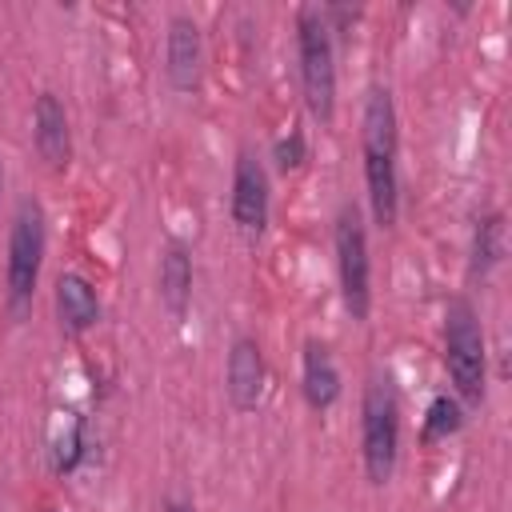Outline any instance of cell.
<instances>
[{
    "label": "cell",
    "instance_id": "cell-1",
    "mask_svg": "<svg viewBox=\"0 0 512 512\" xmlns=\"http://www.w3.org/2000/svg\"><path fill=\"white\" fill-rule=\"evenodd\" d=\"M360 156H364V192L372 220L392 228L400 216V132H396V100L384 84H372L360 112Z\"/></svg>",
    "mask_w": 512,
    "mask_h": 512
},
{
    "label": "cell",
    "instance_id": "cell-2",
    "mask_svg": "<svg viewBox=\"0 0 512 512\" xmlns=\"http://www.w3.org/2000/svg\"><path fill=\"white\" fill-rule=\"evenodd\" d=\"M296 60H300V88L304 104L316 124L336 120V44H332V20L320 4L296 8Z\"/></svg>",
    "mask_w": 512,
    "mask_h": 512
},
{
    "label": "cell",
    "instance_id": "cell-3",
    "mask_svg": "<svg viewBox=\"0 0 512 512\" xmlns=\"http://www.w3.org/2000/svg\"><path fill=\"white\" fill-rule=\"evenodd\" d=\"M444 368L452 376L456 400L464 408H480L488 380V348H484L480 312L468 296H452L444 304Z\"/></svg>",
    "mask_w": 512,
    "mask_h": 512
},
{
    "label": "cell",
    "instance_id": "cell-4",
    "mask_svg": "<svg viewBox=\"0 0 512 512\" xmlns=\"http://www.w3.org/2000/svg\"><path fill=\"white\" fill-rule=\"evenodd\" d=\"M360 460L368 484L384 488L400 460V400L388 376H372L360 396Z\"/></svg>",
    "mask_w": 512,
    "mask_h": 512
},
{
    "label": "cell",
    "instance_id": "cell-5",
    "mask_svg": "<svg viewBox=\"0 0 512 512\" xmlns=\"http://www.w3.org/2000/svg\"><path fill=\"white\" fill-rule=\"evenodd\" d=\"M44 252H48V220L44 208L36 200H20L12 228H8V260H4V300L12 308V316H24L36 284H40V268H44Z\"/></svg>",
    "mask_w": 512,
    "mask_h": 512
},
{
    "label": "cell",
    "instance_id": "cell-6",
    "mask_svg": "<svg viewBox=\"0 0 512 512\" xmlns=\"http://www.w3.org/2000/svg\"><path fill=\"white\" fill-rule=\"evenodd\" d=\"M332 248H336V280L344 308L356 324L372 312V252H368V228L356 204H344L332 224Z\"/></svg>",
    "mask_w": 512,
    "mask_h": 512
},
{
    "label": "cell",
    "instance_id": "cell-7",
    "mask_svg": "<svg viewBox=\"0 0 512 512\" xmlns=\"http://www.w3.org/2000/svg\"><path fill=\"white\" fill-rule=\"evenodd\" d=\"M228 212L232 224L244 236H260L268 228V212H272V188H268V168L256 152L240 148L236 164H232V196H228Z\"/></svg>",
    "mask_w": 512,
    "mask_h": 512
},
{
    "label": "cell",
    "instance_id": "cell-8",
    "mask_svg": "<svg viewBox=\"0 0 512 512\" xmlns=\"http://www.w3.org/2000/svg\"><path fill=\"white\" fill-rule=\"evenodd\" d=\"M264 384H268V368H264V352L252 336H236L228 348V364H224V392L228 404L236 412H256L264 400Z\"/></svg>",
    "mask_w": 512,
    "mask_h": 512
},
{
    "label": "cell",
    "instance_id": "cell-9",
    "mask_svg": "<svg viewBox=\"0 0 512 512\" xmlns=\"http://www.w3.org/2000/svg\"><path fill=\"white\" fill-rule=\"evenodd\" d=\"M200 72H204V40H200V28L192 16L176 12L168 20V32H164V76L176 92H196L200 84Z\"/></svg>",
    "mask_w": 512,
    "mask_h": 512
},
{
    "label": "cell",
    "instance_id": "cell-10",
    "mask_svg": "<svg viewBox=\"0 0 512 512\" xmlns=\"http://www.w3.org/2000/svg\"><path fill=\"white\" fill-rule=\"evenodd\" d=\"M32 140L36 152L48 168H64L72 160V128H68V108L56 92H40L32 108Z\"/></svg>",
    "mask_w": 512,
    "mask_h": 512
},
{
    "label": "cell",
    "instance_id": "cell-11",
    "mask_svg": "<svg viewBox=\"0 0 512 512\" xmlns=\"http://www.w3.org/2000/svg\"><path fill=\"white\" fill-rule=\"evenodd\" d=\"M300 392H304V404L312 412H328L340 400V392H344L336 356L320 340H308L304 344V356H300Z\"/></svg>",
    "mask_w": 512,
    "mask_h": 512
},
{
    "label": "cell",
    "instance_id": "cell-12",
    "mask_svg": "<svg viewBox=\"0 0 512 512\" xmlns=\"http://www.w3.org/2000/svg\"><path fill=\"white\" fill-rule=\"evenodd\" d=\"M56 316L64 324V332L80 336L88 328L100 324V292L88 276L80 272H60L56 276Z\"/></svg>",
    "mask_w": 512,
    "mask_h": 512
},
{
    "label": "cell",
    "instance_id": "cell-13",
    "mask_svg": "<svg viewBox=\"0 0 512 512\" xmlns=\"http://www.w3.org/2000/svg\"><path fill=\"white\" fill-rule=\"evenodd\" d=\"M160 300L172 312V320L188 316L192 304V252L180 240H168L160 252Z\"/></svg>",
    "mask_w": 512,
    "mask_h": 512
},
{
    "label": "cell",
    "instance_id": "cell-14",
    "mask_svg": "<svg viewBox=\"0 0 512 512\" xmlns=\"http://www.w3.org/2000/svg\"><path fill=\"white\" fill-rule=\"evenodd\" d=\"M468 256H472L468 264H472V276H476V280H484V276L500 264V256H504V216H500L496 208L484 212V216H476Z\"/></svg>",
    "mask_w": 512,
    "mask_h": 512
},
{
    "label": "cell",
    "instance_id": "cell-15",
    "mask_svg": "<svg viewBox=\"0 0 512 512\" xmlns=\"http://www.w3.org/2000/svg\"><path fill=\"white\" fill-rule=\"evenodd\" d=\"M460 428H464V404H460L456 396H448V392L432 396V404H428V412H424L420 436L432 444V440H448V436L460 432Z\"/></svg>",
    "mask_w": 512,
    "mask_h": 512
},
{
    "label": "cell",
    "instance_id": "cell-16",
    "mask_svg": "<svg viewBox=\"0 0 512 512\" xmlns=\"http://www.w3.org/2000/svg\"><path fill=\"white\" fill-rule=\"evenodd\" d=\"M88 456V420L84 416H72L68 420V428L56 436V448H52V468L60 472V476H68V472H76L80 468V460Z\"/></svg>",
    "mask_w": 512,
    "mask_h": 512
},
{
    "label": "cell",
    "instance_id": "cell-17",
    "mask_svg": "<svg viewBox=\"0 0 512 512\" xmlns=\"http://www.w3.org/2000/svg\"><path fill=\"white\" fill-rule=\"evenodd\" d=\"M304 156H308L304 132H300V128H288V136L276 140V168H280V172H292V168L304 164Z\"/></svg>",
    "mask_w": 512,
    "mask_h": 512
},
{
    "label": "cell",
    "instance_id": "cell-18",
    "mask_svg": "<svg viewBox=\"0 0 512 512\" xmlns=\"http://www.w3.org/2000/svg\"><path fill=\"white\" fill-rule=\"evenodd\" d=\"M164 512H196V508H192V504H180V500H172Z\"/></svg>",
    "mask_w": 512,
    "mask_h": 512
},
{
    "label": "cell",
    "instance_id": "cell-19",
    "mask_svg": "<svg viewBox=\"0 0 512 512\" xmlns=\"http://www.w3.org/2000/svg\"><path fill=\"white\" fill-rule=\"evenodd\" d=\"M0 188H4V168H0Z\"/></svg>",
    "mask_w": 512,
    "mask_h": 512
}]
</instances>
